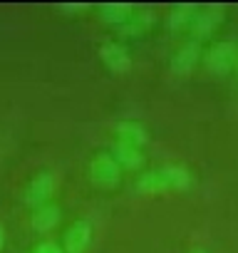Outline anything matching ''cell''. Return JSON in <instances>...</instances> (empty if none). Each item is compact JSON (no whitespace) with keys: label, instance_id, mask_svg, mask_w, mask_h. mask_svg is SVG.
Listing matches in <instances>:
<instances>
[{"label":"cell","instance_id":"30bf717a","mask_svg":"<svg viewBox=\"0 0 238 253\" xmlns=\"http://www.w3.org/2000/svg\"><path fill=\"white\" fill-rule=\"evenodd\" d=\"M60 216H62V211H60V206H55V204H45V206L35 209V213H33V218H30L33 231H38V233H50V231L60 223Z\"/></svg>","mask_w":238,"mask_h":253},{"label":"cell","instance_id":"ac0fdd59","mask_svg":"<svg viewBox=\"0 0 238 253\" xmlns=\"http://www.w3.org/2000/svg\"><path fill=\"white\" fill-rule=\"evenodd\" d=\"M62 10H84V5H62Z\"/></svg>","mask_w":238,"mask_h":253},{"label":"cell","instance_id":"6da1fadb","mask_svg":"<svg viewBox=\"0 0 238 253\" xmlns=\"http://www.w3.org/2000/svg\"><path fill=\"white\" fill-rule=\"evenodd\" d=\"M89 179L97 189H114L122 181V169H119V164L114 162L112 154L99 152L89 162Z\"/></svg>","mask_w":238,"mask_h":253},{"label":"cell","instance_id":"7a4b0ae2","mask_svg":"<svg viewBox=\"0 0 238 253\" xmlns=\"http://www.w3.org/2000/svg\"><path fill=\"white\" fill-rule=\"evenodd\" d=\"M236 62H238V45L233 40H221L216 45H211V50L206 52L203 57V65L211 75H228L231 70H236Z\"/></svg>","mask_w":238,"mask_h":253},{"label":"cell","instance_id":"5b68a950","mask_svg":"<svg viewBox=\"0 0 238 253\" xmlns=\"http://www.w3.org/2000/svg\"><path fill=\"white\" fill-rule=\"evenodd\" d=\"M99 57L104 62V67L109 72H117V75H124L132 70V57H129V50L119 42H104L99 47Z\"/></svg>","mask_w":238,"mask_h":253},{"label":"cell","instance_id":"52a82bcc","mask_svg":"<svg viewBox=\"0 0 238 253\" xmlns=\"http://www.w3.org/2000/svg\"><path fill=\"white\" fill-rule=\"evenodd\" d=\"M92 243V226L89 221H75L62 238V253H87Z\"/></svg>","mask_w":238,"mask_h":253},{"label":"cell","instance_id":"7c38bea8","mask_svg":"<svg viewBox=\"0 0 238 253\" xmlns=\"http://www.w3.org/2000/svg\"><path fill=\"white\" fill-rule=\"evenodd\" d=\"M161 174H164L169 191H186L191 186V171L181 164H166L161 167Z\"/></svg>","mask_w":238,"mask_h":253},{"label":"cell","instance_id":"4fadbf2b","mask_svg":"<svg viewBox=\"0 0 238 253\" xmlns=\"http://www.w3.org/2000/svg\"><path fill=\"white\" fill-rule=\"evenodd\" d=\"M137 191L149 194V196H154V194H166V191H169V186H166V181H164L161 169L144 171V174L137 179Z\"/></svg>","mask_w":238,"mask_h":253},{"label":"cell","instance_id":"9a60e30c","mask_svg":"<svg viewBox=\"0 0 238 253\" xmlns=\"http://www.w3.org/2000/svg\"><path fill=\"white\" fill-rule=\"evenodd\" d=\"M196 5H179V8H174L171 10V15L166 18V28L169 30H181V28H189L191 25V20H194V15H196Z\"/></svg>","mask_w":238,"mask_h":253},{"label":"cell","instance_id":"d6986e66","mask_svg":"<svg viewBox=\"0 0 238 253\" xmlns=\"http://www.w3.org/2000/svg\"><path fill=\"white\" fill-rule=\"evenodd\" d=\"M191 253H206V251H201V248H196V251H191Z\"/></svg>","mask_w":238,"mask_h":253},{"label":"cell","instance_id":"2e32d148","mask_svg":"<svg viewBox=\"0 0 238 253\" xmlns=\"http://www.w3.org/2000/svg\"><path fill=\"white\" fill-rule=\"evenodd\" d=\"M30 253H62V248L57 243H52V241H40Z\"/></svg>","mask_w":238,"mask_h":253},{"label":"cell","instance_id":"5bb4252c","mask_svg":"<svg viewBox=\"0 0 238 253\" xmlns=\"http://www.w3.org/2000/svg\"><path fill=\"white\" fill-rule=\"evenodd\" d=\"M152 25H154V13L152 10H137V13H132V18L127 20V25L122 30H124V35H142Z\"/></svg>","mask_w":238,"mask_h":253},{"label":"cell","instance_id":"8fae6325","mask_svg":"<svg viewBox=\"0 0 238 253\" xmlns=\"http://www.w3.org/2000/svg\"><path fill=\"white\" fill-rule=\"evenodd\" d=\"M134 8L127 5V3H104L99 5V15L107 25H114V28H124L127 20L132 18Z\"/></svg>","mask_w":238,"mask_h":253},{"label":"cell","instance_id":"ba28073f","mask_svg":"<svg viewBox=\"0 0 238 253\" xmlns=\"http://www.w3.org/2000/svg\"><path fill=\"white\" fill-rule=\"evenodd\" d=\"M114 134H117V142H124V144H132V147H144L149 142V132L147 126L134 122V119H124V122H117L114 124Z\"/></svg>","mask_w":238,"mask_h":253},{"label":"cell","instance_id":"9c48e42d","mask_svg":"<svg viewBox=\"0 0 238 253\" xmlns=\"http://www.w3.org/2000/svg\"><path fill=\"white\" fill-rule=\"evenodd\" d=\"M114 162L119 164V169H142L144 167V152L139 147H132V144H124V142H114L112 144V152Z\"/></svg>","mask_w":238,"mask_h":253},{"label":"cell","instance_id":"8992f818","mask_svg":"<svg viewBox=\"0 0 238 253\" xmlns=\"http://www.w3.org/2000/svg\"><path fill=\"white\" fill-rule=\"evenodd\" d=\"M198 57H201V47H198V42L196 40H189V42H184L179 50H176V55L171 57V72L176 75V77H189L194 70H196V65H198Z\"/></svg>","mask_w":238,"mask_h":253},{"label":"cell","instance_id":"e0dca14e","mask_svg":"<svg viewBox=\"0 0 238 253\" xmlns=\"http://www.w3.org/2000/svg\"><path fill=\"white\" fill-rule=\"evenodd\" d=\"M3 246H5V228L0 226V251H3Z\"/></svg>","mask_w":238,"mask_h":253},{"label":"cell","instance_id":"3957f363","mask_svg":"<svg viewBox=\"0 0 238 253\" xmlns=\"http://www.w3.org/2000/svg\"><path fill=\"white\" fill-rule=\"evenodd\" d=\"M52 194H55V176L50 171H40L28 181V186L23 191V201L33 209H40L50 201Z\"/></svg>","mask_w":238,"mask_h":253},{"label":"cell","instance_id":"ffe728a7","mask_svg":"<svg viewBox=\"0 0 238 253\" xmlns=\"http://www.w3.org/2000/svg\"><path fill=\"white\" fill-rule=\"evenodd\" d=\"M236 70H238V62H236Z\"/></svg>","mask_w":238,"mask_h":253},{"label":"cell","instance_id":"277c9868","mask_svg":"<svg viewBox=\"0 0 238 253\" xmlns=\"http://www.w3.org/2000/svg\"><path fill=\"white\" fill-rule=\"evenodd\" d=\"M223 13H226V10H223L221 5H208V8H203V10H196V15H194V20H191V25H189L194 40L198 42V40L213 35V30L223 23Z\"/></svg>","mask_w":238,"mask_h":253}]
</instances>
